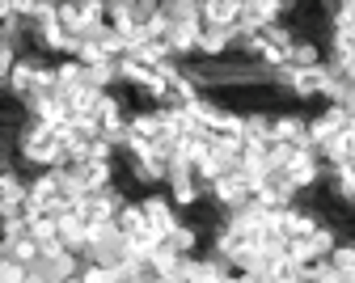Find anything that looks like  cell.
Here are the masks:
<instances>
[{"label": "cell", "instance_id": "obj_7", "mask_svg": "<svg viewBox=\"0 0 355 283\" xmlns=\"http://www.w3.org/2000/svg\"><path fill=\"white\" fill-rule=\"evenodd\" d=\"M68 283H80V275H76V279H68Z\"/></svg>", "mask_w": 355, "mask_h": 283}, {"label": "cell", "instance_id": "obj_5", "mask_svg": "<svg viewBox=\"0 0 355 283\" xmlns=\"http://www.w3.org/2000/svg\"><path fill=\"white\" fill-rule=\"evenodd\" d=\"M114 224H119V232L131 241V237H140V232L148 228V216H144V207H140V199H131L119 216H114Z\"/></svg>", "mask_w": 355, "mask_h": 283}, {"label": "cell", "instance_id": "obj_3", "mask_svg": "<svg viewBox=\"0 0 355 283\" xmlns=\"http://www.w3.org/2000/svg\"><path fill=\"white\" fill-rule=\"evenodd\" d=\"M288 68L304 72V68H326V46L313 38H296V46L288 51Z\"/></svg>", "mask_w": 355, "mask_h": 283}, {"label": "cell", "instance_id": "obj_6", "mask_svg": "<svg viewBox=\"0 0 355 283\" xmlns=\"http://www.w3.org/2000/svg\"><path fill=\"white\" fill-rule=\"evenodd\" d=\"M30 279V266L17 262V258H0V283H26Z\"/></svg>", "mask_w": 355, "mask_h": 283}, {"label": "cell", "instance_id": "obj_4", "mask_svg": "<svg viewBox=\"0 0 355 283\" xmlns=\"http://www.w3.org/2000/svg\"><path fill=\"white\" fill-rule=\"evenodd\" d=\"M165 246H169L173 254H182V258H187V254H199V250H203V232H199L195 224L182 220V224H178L169 237H165Z\"/></svg>", "mask_w": 355, "mask_h": 283}, {"label": "cell", "instance_id": "obj_2", "mask_svg": "<svg viewBox=\"0 0 355 283\" xmlns=\"http://www.w3.org/2000/svg\"><path fill=\"white\" fill-rule=\"evenodd\" d=\"M140 207H144V216H148V228L157 232L161 241L169 237L178 224H182V212L169 203V195H165V191H148V195H140Z\"/></svg>", "mask_w": 355, "mask_h": 283}, {"label": "cell", "instance_id": "obj_1", "mask_svg": "<svg viewBox=\"0 0 355 283\" xmlns=\"http://www.w3.org/2000/svg\"><path fill=\"white\" fill-rule=\"evenodd\" d=\"M207 199H211L220 212H225V216H233V212H241V207L258 203V182H254V178H245V173L220 178V182H211V186H207Z\"/></svg>", "mask_w": 355, "mask_h": 283}]
</instances>
